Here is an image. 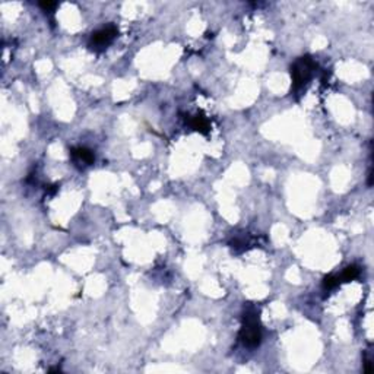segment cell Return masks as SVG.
<instances>
[{
    "label": "cell",
    "instance_id": "1",
    "mask_svg": "<svg viewBox=\"0 0 374 374\" xmlns=\"http://www.w3.org/2000/svg\"><path fill=\"white\" fill-rule=\"evenodd\" d=\"M238 339L247 348H256L262 342V328L259 323V314L255 309H247L243 314V325L238 333Z\"/></svg>",
    "mask_w": 374,
    "mask_h": 374
},
{
    "label": "cell",
    "instance_id": "2",
    "mask_svg": "<svg viewBox=\"0 0 374 374\" xmlns=\"http://www.w3.org/2000/svg\"><path fill=\"white\" fill-rule=\"evenodd\" d=\"M317 64L310 56L300 57L295 63L291 66V78H292V90L294 92H300L309 83L313 76V72L316 70Z\"/></svg>",
    "mask_w": 374,
    "mask_h": 374
},
{
    "label": "cell",
    "instance_id": "3",
    "mask_svg": "<svg viewBox=\"0 0 374 374\" xmlns=\"http://www.w3.org/2000/svg\"><path fill=\"white\" fill-rule=\"evenodd\" d=\"M119 31L114 25H109L105 28H101L98 31H95L91 35V41H90V47L94 50H102L109 46L110 43L117 37Z\"/></svg>",
    "mask_w": 374,
    "mask_h": 374
},
{
    "label": "cell",
    "instance_id": "4",
    "mask_svg": "<svg viewBox=\"0 0 374 374\" xmlns=\"http://www.w3.org/2000/svg\"><path fill=\"white\" fill-rule=\"evenodd\" d=\"M70 155H72L73 161L76 163H82L85 165H91L94 164L95 161V155L92 152L91 149L85 148V146H76V148H72L70 149Z\"/></svg>",
    "mask_w": 374,
    "mask_h": 374
},
{
    "label": "cell",
    "instance_id": "5",
    "mask_svg": "<svg viewBox=\"0 0 374 374\" xmlns=\"http://www.w3.org/2000/svg\"><path fill=\"white\" fill-rule=\"evenodd\" d=\"M187 121H189V126H190L193 130L201 132L203 135H208V132H209L210 129L209 121H208V119H206L203 114H196V116L190 117Z\"/></svg>",
    "mask_w": 374,
    "mask_h": 374
},
{
    "label": "cell",
    "instance_id": "6",
    "mask_svg": "<svg viewBox=\"0 0 374 374\" xmlns=\"http://www.w3.org/2000/svg\"><path fill=\"white\" fill-rule=\"evenodd\" d=\"M358 276H360V268L355 265H351L344 269L339 279H341V282H351V281H355Z\"/></svg>",
    "mask_w": 374,
    "mask_h": 374
},
{
    "label": "cell",
    "instance_id": "7",
    "mask_svg": "<svg viewBox=\"0 0 374 374\" xmlns=\"http://www.w3.org/2000/svg\"><path fill=\"white\" fill-rule=\"evenodd\" d=\"M339 283H341L339 276H336V275H328L323 279V288H325V291H332V290H335L338 287Z\"/></svg>",
    "mask_w": 374,
    "mask_h": 374
},
{
    "label": "cell",
    "instance_id": "8",
    "mask_svg": "<svg viewBox=\"0 0 374 374\" xmlns=\"http://www.w3.org/2000/svg\"><path fill=\"white\" fill-rule=\"evenodd\" d=\"M38 6L44 10V12H51V10L56 9L57 3H55V2H40V3H38Z\"/></svg>",
    "mask_w": 374,
    "mask_h": 374
}]
</instances>
